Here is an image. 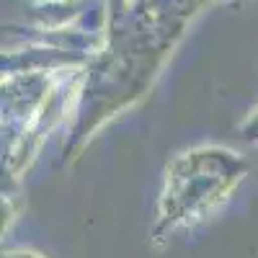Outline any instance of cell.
<instances>
[{
    "label": "cell",
    "instance_id": "6da1fadb",
    "mask_svg": "<svg viewBox=\"0 0 258 258\" xmlns=\"http://www.w3.org/2000/svg\"><path fill=\"white\" fill-rule=\"evenodd\" d=\"M248 173V163L225 147H199L173 160L165 176L155 235L194 225L214 212Z\"/></svg>",
    "mask_w": 258,
    "mask_h": 258
}]
</instances>
